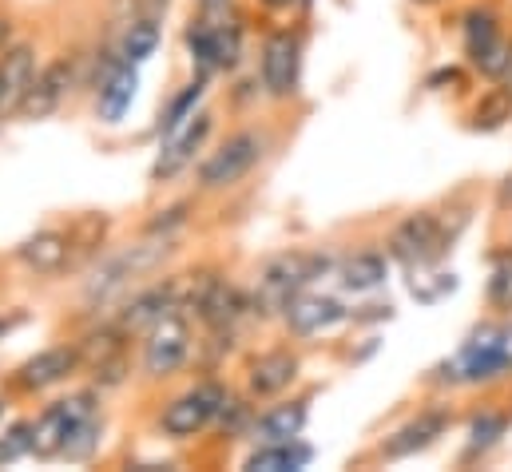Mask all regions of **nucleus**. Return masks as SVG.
<instances>
[{
    "label": "nucleus",
    "mask_w": 512,
    "mask_h": 472,
    "mask_svg": "<svg viewBox=\"0 0 512 472\" xmlns=\"http://www.w3.org/2000/svg\"><path fill=\"white\" fill-rule=\"evenodd\" d=\"M171 250H175V246H171L167 235L147 238V242H135V246L116 250L112 258H104V262L96 266V274H92L88 286H84V298H88L92 306H108V302L124 298L139 278H147L155 266H163V258H167Z\"/></svg>",
    "instance_id": "obj_1"
},
{
    "label": "nucleus",
    "mask_w": 512,
    "mask_h": 472,
    "mask_svg": "<svg viewBox=\"0 0 512 472\" xmlns=\"http://www.w3.org/2000/svg\"><path fill=\"white\" fill-rule=\"evenodd\" d=\"M505 369H512V322L509 326H477L469 334V342L449 357L445 365H437V381H453V385H477V381H493Z\"/></svg>",
    "instance_id": "obj_2"
},
{
    "label": "nucleus",
    "mask_w": 512,
    "mask_h": 472,
    "mask_svg": "<svg viewBox=\"0 0 512 472\" xmlns=\"http://www.w3.org/2000/svg\"><path fill=\"white\" fill-rule=\"evenodd\" d=\"M330 270L326 254H306V250H290L278 254L262 266L258 274V306L262 310H286L290 298H298L310 282H318Z\"/></svg>",
    "instance_id": "obj_3"
},
{
    "label": "nucleus",
    "mask_w": 512,
    "mask_h": 472,
    "mask_svg": "<svg viewBox=\"0 0 512 472\" xmlns=\"http://www.w3.org/2000/svg\"><path fill=\"white\" fill-rule=\"evenodd\" d=\"M88 417H96V397L92 393H76V397H64V401L48 405L32 421V453L44 457V461L60 457L64 445H68V437L76 433V425L88 421Z\"/></svg>",
    "instance_id": "obj_4"
},
{
    "label": "nucleus",
    "mask_w": 512,
    "mask_h": 472,
    "mask_svg": "<svg viewBox=\"0 0 512 472\" xmlns=\"http://www.w3.org/2000/svg\"><path fill=\"white\" fill-rule=\"evenodd\" d=\"M223 401L227 393L219 385H195L179 397L167 401V409L159 413V429L175 441H187V437H199L219 413H223Z\"/></svg>",
    "instance_id": "obj_5"
},
{
    "label": "nucleus",
    "mask_w": 512,
    "mask_h": 472,
    "mask_svg": "<svg viewBox=\"0 0 512 472\" xmlns=\"http://www.w3.org/2000/svg\"><path fill=\"white\" fill-rule=\"evenodd\" d=\"M258 159H262V135L239 131L199 167V183H203V191H227V187H235L239 179L251 175Z\"/></svg>",
    "instance_id": "obj_6"
},
{
    "label": "nucleus",
    "mask_w": 512,
    "mask_h": 472,
    "mask_svg": "<svg viewBox=\"0 0 512 472\" xmlns=\"http://www.w3.org/2000/svg\"><path fill=\"white\" fill-rule=\"evenodd\" d=\"M191 354V330H187V318L179 310H171L163 322H155L147 330V342H143V373L147 377H171Z\"/></svg>",
    "instance_id": "obj_7"
},
{
    "label": "nucleus",
    "mask_w": 512,
    "mask_h": 472,
    "mask_svg": "<svg viewBox=\"0 0 512 472\" xmlns=\"http://www.w3.org/2000/svg\"><path fill=\"white\" fill-rule=\"evenodd\" d=\"M187 48L203 76L215 68H231L239 60V28L219 20V12H203V20L187 28Z\"/></svg>",
    "instance_id": "obj_8"
},
{
    "label": "nucleus",
    "mask_w": 512,
    "mask_h": 472,
    "mask_svg": "<svg viewBox=\"0 0 512 472\" xmlns=\"http://www.w3.org/2000/svg\"><path fill=\"white\" fill-rule=\"evenodd\" d=\"M298 68H302V44H298V36L294 32H270L266 44H262V60H258L262 88L274 100H286L298 88Z\"/></svg>",
    "instance_id": "obj_9"
},
{
    "label": "nucleus",
    "mask_w": 512,
    "mask_h": 472,
    "mask_svg": "<svg viewBox=\"0 0 512 472\" xmlns=\"http://www.w3.org/2000/svg\"><path fill=\"white\" fill-rule=\"evenodd\" d=\"M389 246H393V254L405 262V266H433L441 254H445V231H441V223L433 219V215H409L393 238H389Z\"/></svg>",
    "instance_id": "obj_10"
},
{
    "label": "nucleus",
    "mask_w": 512,
    "mask_h": 472,
    "mask_svg": "<svg viewBox=\"0 0 512 472\" xmlns=\"http://www.w3.org/2000/svg\"><path fill=\"white\" fill-rule=\"evenodd\" d=\"M211 127H215V119L207 116V112H195L179 131H171L167 143H163V151H159V159H155V167H151V175L155 179H175L195 159V151L207 143Z\"/></svg>",
    "instance_id": "obj_11"
},
{
    "label": "nucleus",
    "mask_w": 512,
    "mask_h": 472,
    "mask_svg": "<svg viewBox=\"0 0 512 472\" xmlns=\"http://www.w3.org/2000/svg\"><path fill=\"white\" fill-rule=\"evenodd\" d=\"M342 318H346L342 302H334V298H326V294H306V290H302L298 298H290L286 310H282V322H286L290 334H298V338L326 334V330H334Z\"/></svg>",
    "instance_id": "obj_12"
},
{
    "label": "nucleus",
    "mask_w": 512,
    "mask_h": 472,
    "mask_svg": "<svg viewBox=\"0 0 512 472\" xmlns=\"http://www.w3.org/2000/svg\"><path fill=\"white\" fill-rule=\"evenodd\" d=\"M36 80V52L28 44H16L0 56V119L20 116V104Z\"/></svg>",
    "instance_id": "obj_13"
},
{
    "label": "nucleus",
    "mask_w": 512,
    "mask_h": 472,
    "mask_svg": "<svg viewBox=\"0 0 512 472\" xmlns=\"http://www.w3.org/2000/svg\"><path fill=\"white\" fill-rule=\"evenodd\" d=\"M449 429V413L445 409H429V413H417L409 425H401L393 437H385L382 445V457L385 461H405L421 449H429L437 437H445Z\"/></svg>",
    "instance_id": "obj_14"
},
{
    "label": "nucleus",
    "mask_w": 512,
    "mask_h": 472,
    "mask_svg": "<svg viewBox=\"0 0 512 472\" xmlns=\"http://www.w3.org/2000/svg\"><path fill=\"white\" fill-rule=\"evenodd\" d=\"M68 88H72V68H68L64 60H60V64H48L44 72H36V80H32V88H28L24 104H20V116L24 119H48L60 104H64Z\"/></svg>",
    "instance_id": "obj_15"
},
{
    "label": "nucleus",
    "mask_w": 512,
    "mask_h": 472,
    "mask_svg": "<svg viewBox=\"0 0 512 472\" xmlns=\"http://www.w3.org/2000/svg\"><path fill=\"white\" fill-rule=\"evenodd\" d=\"M76 365H80V354H76V350L52 346V350H44V354L28 357V361L20 365V373H16V381H20L24 389H48V385L68 381V377L76 373Z\"/></svg>",
    "instance_id": "obj_16"
},
{
    "label": "nucleus",
    "mask_w": 512,
    "mask_h": 472,
    "mask_svg": "<svg viewBox=\"0 0 512 472\" xmlns=\"http://www.w3.org/2000/svg\"><path fill=\"white\" fill-rule=\"evenodd\" d=\"M135 88H139V76H135V64L128 60H116L108 68V76L100 80V96H96V108L104 123H120L128 116L131 100H135Z\"/></svg>",
    "instance_id": "obj_17"
},
{
    "label": "nucleus",
    "mask_w": 512,
    "mask_h": 472,
    "mask_svg": "<svg viewBox=\"0 0 512 472\" xmlns=\"http://www.w3.org/2000/svg\"><path fill=\"white\" fill-rule=\"evenodd\" d=\"M171 310H175V290L171 286H151V290H139L131 302H124L120 326L139 334V330H151L155 322H163Z\"/></svg>",
    "instance_id": "obj_18"
},
{
    "label": "nucleus",
    "mask_w": 512,
    "mask_h": 472,
    "mask_svg": "<svg viewBox=\"0 0 512 472\" xmlns=\"http://www.w3.org/2000/svg\"><path fill=\"white\" fill-rule=\"evenodd\" d=\"M294 377H298V357L290 350H270L251 361V393L255 397H274V393L290 389Z\"/></svg>",
    "instance_id": "obj_19"
},
{
    "label": "nucleus",
    "mask_w": 512,
    "mask_h": 472,
    "mask_svg": "<svg viewBox=\"0 0 512 472\" xmlns=\"http://www.w3.org/2000/svg\"><path fill=\"white\" fill-rule=\"evenodd\" d=\"M302 429H306V405L286 401V405H274L258 417L251 425V437H255V445H274V441H294Z\"/></svg>",
    "instance_id": "obj_20"
},
{
    "label": "nucleus",
    "mask_w": 512,
    "mask_h": 472,
    "mask_svg": "<svg viewBox=\"0 0 512 472\" xmlns=\"http://www.w3.org/2000/svg\"><path fill=\"white\" fill-rule=\"evenodd\" d=\"M310 461H314V449L302 445V441L294 437V441L255 445V453L247 457V469L251 472H294V469H306Z\"/></svg>",
    "instance_id": "obj_21"
},
{
    "label": "nucleus",
    "mask_w": 512,
    "mask_h": 472,
    "mask_svg": "<svg viewBox=\"0 0 512 472\" xmlns=\"http://www.w3.org/2000/svg\"><path fill=\"white\" fill-rule=\"evenodd\" d=\"M20 262L36 274H56L68 262V238L60 231H40L20 246Z\"/></svg>",
    "instance_id": "obj_22"
},
{
    "label": "nucleus",
    "mask_w": 512,
    "mask_h": 472,
    "mask_svg": "<svg viewBox=\"0 0 512 472\" xmlns=\"http://www.w3.org/2000/svg\"><path fill=\"white\" fill-rule=\"evenodd\" d=\"M385 278H389V262L378 250H362V254L346 258V266H342V286L354 294L378 290V286H385Z\"/></svg>",
    "instance_id": "obj_23"
},
{
    "label": "nucleus",
    "mask_w": 512,
    "mask_h": 472,
    "mask_svg": "<svg viewBox=\"0 0 512 472\" xmlns=\"http://www.w3.org/2000/svg\"><path fill=\"white\" fill-rule=\"evenodd\" d=\"M155 48H159V24L151 16H139V20H131L124 40H120V60L143 64L155 56Z\"/></svg>",
    "instance_id": "obj_24"
},
{
    "label": "nucleus",
    "mask_w": 512,
    "mask_h": 472,
    "mask_svg": "<svg viewBox=\"0 0 512 472\" xmlns=\"http://www.w3.org/2000/svg\"><path fill=\"white\" fill-rule=\"evenodd\" d=\"M505 429H509V417L505 413H481L473 425H469V445H465V461H473V457H481V453H489L501 437H505Z\"/></svg>",
    "instance_id": "obj_25"
},
{
    "label": "nucleus",
    "mask_w": 512,
    "mask_h": 472,
    "mask_svg": "<svg viewBox=\"0 0 512 472\" xmlns=\"http://www.w3.org/2000/svg\"><path fill=\"white\" fill-rule=\"evenodd\" d=\"M203 92H207V84H203V80H195L191 88H183V92H179V96H175V100L167 104V112L159 116V131H163V135H171V131H179V127H183L187 119L195 116V108H199V100H203Z\"/></svg>",
    "instance_id": "obj_26"
},
{
    "label": "nucleus",
    "mask_w": 512,
    "mask_h": 472,
    "mask_svg": "<svg viewBox=\"0 0 512 472\" xmlns=\"http://www.w3.org/2000/svg\"><path fill=\"white\" fill-rule=\"evenodd\" d=\"M501 40V28H497V16L493 12H469L465 16V48H469V56L477 60L489 44H497Z\"/></svg>",
    "instance_id": "obj_27"
},
{
    "label": "nucleus",
    "mask_w": 512,
    "mask_h": 472,
    "mask_svg": "<svg viewBox=\"0 0 512 472\" xmlns=\"http://www.w3.org/2000/svg\"><path fill=\"white\" fill-rule=\"evenodd\" d=\"M100 437H104L100 417H88V421H80V425H76V433L68 437V445H64V453H60V457H68V461H88V457L100 449Z\"/></svg>",
    "instance_id": "obj_28"
},
{
    "label": "nucleus",
    "mask_w": 512,
    "mask_h": 472,
    "mask_svg": "<svg viewBox=\"0 0 512 472\" xmlns=\"http://www.w3.org/2000/svg\"><path fill=\"white\" fill-rule=\"evenodd\" d=\"M28 453H32V425H12L8 433H0V465H16Z\"/></svg>",
    "instance_id": "obj_29"
},
{
    "label": "nucleus",
    "mask_w": 512,
    "mask_h": 472,
    "mask_svg": "<svg viewBox=\"0 0 512 472\" xmlns=\"http://www.w3.org/2000/svg\"><path fill=\"white\" fill-rule=\"evenodd\" d=\"M473 64H477L485 76L501 80V76H505V72L512 68V44L505 40V36H501V40H497V44H489V48H485V52H481Z\"/></svg>",
    "instance_id": "obj_30"
},
{
    "label": "nucleus",
    "mask_w": 512,
    "mask_h": 472,
    "mask_svg": "<svg viewBox=\"0 0 512 472\" xmlns=\"http://www.w3.org/2000/svg\"><path fill=\"white\" fill-rule=\"evenodd\" d=\"M489 298H493V306L512 310V258H505V262L497 266V274H493V282H489Z\"/></svg>",
    "instance_id": "obj_31"
},
{
    "label": "nucleus",
    "mask_w": 512,
    "mask_h": 472,
    "mask_svg": "<svg viewBox=\"0 0 512 472\" xmlns=\"http://www.w3.org/2000/svg\"><path fill=\"white\" fill-rule=\"evenodd\" d=\"M509 116H512V104L505 92H493V96L477 108V123H481V127H497L501 119H509Z\"/></svg>",
    "instance_id": "obj_32"
},
{
    "label": "nucleus",
    "mask_w": 512,
    "mask_h": 472,
    "mask_svg": "<svg viewBox=\"0 0 512 472\" xmlns=\"http://www.w3.org/2000/svg\"><path fill=\"white\" fill-rule=\"evenodd\" d=\"M203 4V12H223L227 8V0H199Z\"/></svg>",
    "instance_id": "obj_33"
},
{
    "label": "nucleus",
    "mask_w": 512,
    "mask_h": 472,
    "mask_svg": "<svg viewBox=\"0 0 512 472\" xmlns=\"http://www.w3.org/2000/svg\"><path fill=\"white\" fill-rule=\"evenodd\" d=\"M262 4H270V8H286V4H294V0H262Z\"/></svg>",
    "instance_id": "obj_34"
},
{
    "label": "nucleus",
    "mask_w": 512,
    "mask_h": 472,
    "mask_svg": "<svg viewBox=\"0 0 512 472\" xmlns=\"http://www.w3.org/2000/svg\"><path fill=\"white\" fill-rule=\"evenodd\" d=\"M0 334H4V322H0Z\"/></svg>",
    "instance_id": "obj_35"
},
{
    "label": "nucleus",
    "mask_w": 512,
    "mask_h": 472,
    "mask_svg": "<svg viewBox=\"0 0 512 472\" xmlns=\"http://www.w3.org/2000/svg\"><path fill=\"white\" fill-rule=\"evenodd\" d=\"M421 4H429V0H421Z\"/></svg>",
    "instance_id": "obj_36"
}]
</instances>
